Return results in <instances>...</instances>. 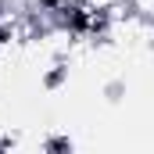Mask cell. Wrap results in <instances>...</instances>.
<instances>
[{"label":"cell","instance_id":"1","mask_svg":"<svg viewBox=\"0 0 154 154\" xmlns=\"http://www.w3.org/2000/svg\"><path fill=\"white\" fill-rule=\"evenodd\" d=\"M68 72H72V57L57 54V57H54V65H50V68L43 72L39 86H43V90H61V86L68 82Z\"/></svg>","mask_w":154,"mask_h":154},{"label":"cell","instance_id":"2","mask_svg":"<svg viewBox=\"0 0 154 154\" xmlns=\"http://www.w3.org/2000/svg\"><path fill=\"white\" fill-rule=\"evenodd\" d=\"M39 147H43V151H72L75 143H72L68 136H47V140H43Z\"/></svg>","mask_w":154,"mask_h":154},{"label":"cell","instance_id":"3","mask_svg":"<svg viewBox=\"0 0 154 154\" xmlns=\"http://www.w3.org/2000/svg\"><path fill=\"white\" fill-rule=\"evenodd\" d=\"M122 93H125V82H108V86H104V97H108V100H118V97H122Z\"/></svg>","mask_w":154,"mask_h":154}]
</instances>
